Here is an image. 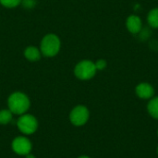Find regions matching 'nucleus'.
<instances>
[{
	"mask_svg": "<svg viewBox=\"0 0 158 158\" xmlns=\"http://www.w3.org/2000/svg\"><path fill=\"white\" fill-rule=\"evenodd\" d=\"M8 109L15 115H23L30 108L31 102L26 94L20 92L13 93L7 100Z\"/></svg>",
	"mask_w": 158,
	"mask_h": 158,
	"instance_id": "f257e3e1",
	"label": "nucleus"
},
{
	"mask_svg": "<svg viewBox=\"0 0 158 158\" xmlns=\"http://www.w3.org/2000/svg\"><path fill=\"white\" fill-rule=\"evenodd\" d=\"M61 46L60 39L53 33L45 35L41 42V54L44 56L52 57L58 54Z\"/></svg>",
	"mask_w": 158,
	"mask_h": 158,
	"instance_id": "f03ea898",
	"label": "nucleus"
},
{
	"mask_svg": "<svg viewBox=\"0 0 158 158\" xmlns=\"http://www.w3.org/2000/svg\"><path fill=\"white\" fill-rule=\"evenodd\" d=\"M96 71L97 69L95 68V64L91 60H82L79 62L74 69L75 76L81 81L91 80L94 77Z\"/></svg>",
	"mask_w": 158,
	"mask_h": 158,
	"instance_id": "7ed1b4c3",
	"label": "nucleus"
},
{
	"mask_svg": "<svg viewBox=\"0 0 158 158\" xmlns=\"http://www.w3.org/2000/svg\"><path fill=\"white\" fill-rule=\"evenodd\" d=\"M19 130L26 135L34 133L38 129V121L35 117L30 114H23L17 121Z\"/></svg>",
	"mask_w": 158,
	"mask_h": 158,
	"instance_id": "20e7f679",
	"label": "nucleus"
},
{
	"mask_svg": "<svg viewBox=\"0 0 158 158\" xmlns=\"http://www.w3.org/2000/svg\"><path fill=\"white\" fill-rule=\"evenodd\" d=\"M90 117V112L88 108L84 106H77L74 107L70 114H69V119L70 122L75 126H83L86 124Z\"/></svg>",
	"mask_w": 158,
	"mask_h": 158,
	"instance_id": "39448f33",
	"label": "nucleus"
},
{
	"mask_svg": "<svg viewBox=\"0 0 158 158\" xmlns=\"http://www.w3.org/2000/svg\"><path fill=\"white\" fill-rule=\"evenodd\" d=\"M12 150L19 156H27L31 151V143L26 137L19 136L12 142Z\"/></svg>",
	"mask_w": 158,
	"mask_h": 158,
	"instance_id": "423d86ee",
	"label": "nucleus"
},
{
	"mask_svg": "<svg viewBox=\"0 0 158 158\" xmlns=\"http://www.w3.org/2000/svg\"><path fill=\"white\" fill-rule=\"evenodd\" d=\"M135 94L141 99L150 100L155 95V89L148 82H141L135 87Z\"/></svg>",
	"mask_w": 158,
	"mask_h": 158,
	"instance_id": "0eeeda50",
	"label": "nucleus"
},
{
	"mask_svg": "<svg viewBox=\"0 0 158 158\" xmlns=\"http://www.w3.org/2000/svg\"><path fill=\"white\" fill-rule=\"evenodd\" d=\"M126 28L132 34H137L141 32L143 30L142 19L138 15H130L126 19Z\"/></svg>",
	"mask_w": 158,
	"mask_h": 158,
	"instance_id": "6e6552de",
	"label": "nucleus"
},
{
	"mask_svg": "<svg viewBox=\"0 0 158 158\" xmlns=\"http://www.w3.org/2000/svg\"><path fill=\"white\" fill-rule=\"evenodd\" d=\"M24 56L30 61H37L41 58V51L35 46H29L25 49Z\"/></svg>",
	"mask_w": 158,
	"mask_h": 158,
	"instance_id": "1a4fd4ad",
	"label": "nucleus"
},
{
	"mask_svg": "<svg viewBox=\"0 0 158 158\" xmlns=\"http://www.w3.org/2000/svg\"><path fill=\"white\" fill-rule=\"evenodd\" d=\"M147 111L155 119H158V96L153 97L147 104Z\"/></svg>",
	"mask_w": 158,
	"mask_h": 158,
	"instance_id": "9d476101",
	"label": "nucleus"
},
{
	"mask_svg": "<svg viewBox=\"0 0 158 158\" xmlns=\"http://www.w3.org/2000/svg\"><path fill=\"white\" fill-rule=\"evenodd\" d=\"M147 22L150 27L154 29H158V7H155L148 12Z\"/></svg>",
	"mask_w": 158,
	"mask_h": 158,
	"instance_id": "9b49d317",
	"label": "nucleus"
},
{
	"mask_svg": "<svg viewBox=\"0 0 158 158\" xmlns=\"http://www.w3.org/2000/svg\"><path fill=\"white\" fill-rule=\"evenodd\" d=\"M13 113L8 109H4L0 111V124L6 125L8 124L12 120Z\"/></svg>",
	"mask_w": 158,
	"mask_h": 158,
	"instance_id": "f8f14e48",
	"label": "nucleus"
},
{
	"mask_svg": "<svg viewBox=\"0 0 158 158\" xmlns=\"http://www.w3.org/2000/svg\"><path fill=\"white\" fill-rule=\"evenodd\" d=\"M21 1L22 0H0V4L6 7L12 8L18 6L21 3Z\"/></svg>",
	"mask_w": 158,
	"mask_h": 158,
	"instance_id": "ddd939ff",
	"label": "nucleus"
},
{
	"mask_svg": "<svg viewBox=\"0 0 158 158\" xmlns=\"http://www.w3.org/2000/svg\"><path fill=\"white\" fill-rule=\"evenodd\" d=\"M94 64L97 70H104L107 66V63L105 59H98L96 62H94Z\"/></svg>",
	"mask_w": 158,
	"mask_h": 158,
	"instance_id": "4468645a",
	"label": "nucleus"
},
{
	"mask_svg": "<svg viewBox=\"0 0 158 158\" xmlns=\"http://www.w3.org/2000/svg\"><path fill=\"white\" fill-rule=\"evenodd\" d=\"M21 3H22V5H23L25 7H27V8H31V7L34 6V5H35L36 2H35V0H22Z\"/></svg>",
	"mask_w": 158,
	"mask_h": 158,
	"instance_id": "2eb2a0df",
	"label": "nucleus"
},
{
	"mask_svg": "<svg viewBox=\"0 0 158 158\" xmlns=\"http://www.w3.org/2000/svg\"><path fill=\"white\" fill-rule=\"evenodd\" d=\"M26 158H35V156H34L33 155H31V154L30 153L29 155H27V156H26Z\"/></svg>",
	"mask_w": 158,
	"mask_h": 158,
	"instance_id": "dca6fc26",
	"label": "nucleus"
},
{
	"mask_svg": "<svg viewBox=\"0 0 158 158\" xmlns=\"http://www.w3.org/2000/svg\"><path fill=\"white\" fill-rule=\"evenodd\" d=\"M79 158H90L89 156H80Z\"/></svg>",
	"mask_w": 158,
	"mask_h": 158,
	"instance_id": "f3484780",
	"label": "nucleus"
},
{
	"mask_svg": "<svg viewBox=\"0 0 158 158\" xmlns=\"http://www.w3.org/2000/svg\"><path fill=\"white\" fill-rule=\"evenodd\" d=\"M156 152H157V155H158V146H157V149H156Z\"/></svg>",
	"mask_w": 158,
	"mask_h": 158,
	"instance_id": "a211bd4d",
	"label": "nucleus"
},
{
	"mask_svg": "<svg viewBox=\"0 0 158 158\" xmlns=\"http://www.w3.org/2000/svg\"><path fill=\"white\" fill-rule=\"evenodd\" d=\"M157 136H158V130H157Z\"/></svg>",
	"mask_w": 158,
	"mask_h": 158,
	"instance_id": "6ab92c4d",
	"label": "nucleus"
}]
</instances>
